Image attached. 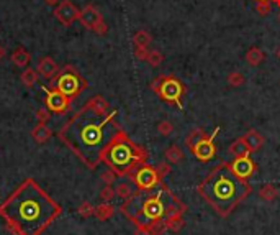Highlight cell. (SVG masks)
<instances>
[{
    "instance_id": "obj_17",
    "label": "cell",
    "mask_w": 280,
    "mask_h": 235,
    "mask_svg": "<svg viewBox=\"0 0 280 235\" xmlns=\"http://www.w3.org/2000/svg\"><path fill=\"white\" fill-rule=\"evenodd\" d=\"M31 61V54L26 51V49L23 46H18L13 49L12 53V63L15 64L17 67H25L28 66Z\"/></svg>"
},
{
    "instance_id": "obj_6",
    "label": "cell",
    "mask_w": 280,
    "mask_h": 235,
    "mask_svg": "<svg viewBox=\"0 0 280 235\" xmlns=\"http://www.w3.org/2000/svg\"><path fill=\"white\" fill-rule=\"evenodd\" d=\"M218 133H220V127H216L215 132H211V135L203 133V130L197 128L188 133V137L185 138V147L192 151V155L195 156L198 161L208 163L216 156L215 138L218 137Z\"/></svg>"
},
{
    "instance_id": "obj_2",
    "label": "cell",
    "mask_w": 280,
    "mask_h": 235,
    "mask_svg": "<svg viewBox=\"0 0 280 235\" xmlns=\"http://www.w3.org/2000/svg\"><path fill=\"white\" fill-rule=\"evenodd\" d=\"M61 214V206L33 178L25 179L0 204V217L13 235H41Z\"/></svg>"
},
{
    "instance_id": "obj_1",
    "label": "cell",
    "mask_w": 280,
    "mask_h": 235,
    "mask_svg": "<svg viewBox=\"0 0 280 235\" xmlns=\"http://www.w3.org/2000/svg\"><path fill=\"white\" fill-rule=\"evenodd\" d=\"M115 117L116 110H110L108 101L93 96L62 125L57 137L85 166L95 170L102 148L115 133H107V127L113 124Z\"/></svg>"
},
{
    "instance_id": "obj_23",
    "label": "cell",
    "mask_w": 280,
    "mask_h": 235,
    "mask_svg": "<svg viewBox=\"0 0 280 235\" xmlns=\"http://www.w3.org/2000/svg\"><path fill=\"white\" fill-rule=\"evenodd\" d=\"M249 148L246 147V143L243 142V138H238L229 145V155L233 158H238V156H244V155H249Z\"/></svg>"
},
{
    "instance_id": "obj_22",
    "label": "cell",
    "mask_w": 280,
    "mask_h": 235,
    "mask_svg": "<svg viewBox=\"0 0 280 235\" xmlns=\"http://www.w3.org/2000/svg\"><path fill=\"white\" fill-rule=\"evenodd\" d=\"M257 196L262 199V201L272 202V201L277 199L279 191H277V188H275L274 184H264V186H261V189L257 191Z\"/></svg>"
},
{
    "instance_id": "obj_12",
    "label": "cell",
    "mask_w": 280,
    "mask_h": 235,
    "mask_svg": "<svg viewBox=\"0 0 280 235\" xmlns=\"http://www.w3.org/2000/svg\"><path fill=\"white\" fill-rule=\"evenodd\" d=\"M228 163H229V168L233 170V173L244 181L249 179L257 170L256 163L252 161V158H251V153L249 155H244V156L233 158V161H228Z\"/></svg>"
},
{
    "instance_id": "obj_34",
    "label": "cell",
    "mask_w": 280,
    "mask_h": 235,
    "mask_svg": "<svg viewBox=\"0 0 280 235\" xmlns=\"http://www.w3.org/2000/svg\"><path fill=\"white\" fill-rule=\"evenodd\" d=\"M149 49L148 46H134V58L139 61H146L148 60Z\"/></svg>"
},
{
    "instance_id": "obj_31",
    "label": "cell",
    "mask_w": 280,
    "mask_h": 235,
    "mask_svg": "<svg viewBox=\"0 0 280 235\" xmlns=\"http://www.w3.org/2000/svg\"><path fill=\"white\" fill-rule=\"evenodd\" d=\"M35 117H36V120H38V124H46V122L51 119V112H49L46 107H44V108H38V110H36V114H35Z\"/></svg>"
},
{
    "instance_id": "obj_37",
    "label": "cell",
    "mask_w": 280,
    "mask_h": 235,
    "mask_svg": "<svg viewBox=\"0 0 280 235\" xmlns=\"http://www.w3.org/2000/svg\"><path fill=\"white\" fill-rule=\"evenodd\" d=\"M5 54H7V51H5V48L2 46V44H0V61L3 60V58H5Z\"/></svg>"
},
{
    "instance_id": "obj_29",
    "label": "cell",
    "mask_w": 280,
    "mask_h": 235,
    "mask_svg": "<svg viewBox=\"0 0 280 235\" xmlns=\"http://www.w3.org/2000/svg\"><path fill=\"white\" fill-rule=\"evenodd\" d=\"M157 132H159V135H162V137H169V135L174 132V125L170 124L169 120H162L157 124Z\"/></svg>"
},
{
    "instance_id": "obj_39",
    "label": "cell",
    "mask_w": 280,
    "mask_h": 235,
    "mask_svg": "<svg viewBox=\"0 0 280 235\" xmlns=\"http://www.w3.org/2000/svg\"><path fill=\"white\" fill-rule=\"evenodd\" d=\"M275 56H277L279 60H280V46H279L277 49H275Z\"/></svg>"
},
{
    "instance_id": "obj_42",
    "label": "cell",
    "mask_w": 280,
    "mask_h": 235,
    "mask_svg": "<svg viewBox=\"0 0 280 235\" xmlns=\"http://www.w3.org/2000/svg\"><path fill=\"white\" fill-rule=\"evenodd\" d=\"M279 20H280V13H279Z\"/></svg>"
},
{
    "instance_id": "obj_21",
    "label": "cell",
    "mask_w": 280,
    "mask_h": 235,
    "mask_svg": "<svg viewBox=\"0 0 280 235\" xmlns=\"http://www.w3.org/2000/svg\"><path fill=\"white\" fill-rule=\"evenodd\" d=\"M20 79H21V84H23L25 87L31 89L36 83H38V71L33 69V67H25V71L21 72Z\"/></svg>"
},
{
    "instance_id": "obj_27",
    "label": "cell",
    "mask_w": 280,
    "mask_h": 235,
    "mask_svg": "<svg viewBox=\"0 0 280 235\" xmlns=\"http://www.w3.org/2000/svg\"><path fill=\"white\" fill-rule=\"evenodd\" d=\"M226 83L231 85V87H239V85L244 84V76H243L241 72L234 71V72H231V74H228Z\"/></svg>"
},
{
    "instance_id": "obj_18",
    "label": "cell",
    "mask_w": 280,
    "mask_h": 235,
    "mask_svg": "<svg viewBox=\"0 0 280 235\" xmlns=\"http://www.w3.org/2000/svg\"><path fill=\"white\" fill-rule=\"evenodd\" d=\"M164 158L169 165H179V163L184 160V151L179 145H170L169 148H166Z\"/></svg>"
},
{
    "instance_id": "obj_3",
    "label": "cell",
    "mask_w": 280,
    "mask_h": 235,
    "mask_svg": "<svg viewBox=\"0 0 280 235\" xmlns=\"http://www.w3.org/2000/svg\"><path fill=\"white\" fill-rule=\"evenodd\" d=\"M198 192L221 217H228L239 202L249 196L251 186L247 181L233 173L229 163L223 161L202 181Z\"/></svg>"
},
{
    "instance_id": "obj_24",
    "label": "cell",
    "mask_w": 280,
    "mask_h": 235,
    "mask_svg": "<svg viewBox=\"0 0 280 235\" xmlns=\"http://www.w3.org/2000/svg\"><path fill=\"white\" fill-rule=\"evenodd\" d=\"M262 60H264V53L262 49L257 46L249 48V51L246 53V61L249 66H259L261 63H262Z\"/></svg>"
},
{
    "instance_id": "obj_14",
    "label": "cell",
    "mask_w": 280,
    "mask_h": 235,
    "mask_svg": "<svg viewBox=\"0 0 280 235\" xmlns=\"http://www.w3.org/2000/svg\"><path fill=\"white\" fill-rule=\"evenodd\" d=\"M38 74L43 76L44 79H49L53 81L54 78L57 76V72H59V66H57V63L53 60L51 56H44L39 60L38 63Z\"/></svg>"
},
{
    "instance_id": "obj_15",
    "label": "cell",
    "mask_w": 280,
    "mask_h": 235,
    "mask_svg": "<svg viewBox=\"0 0 280 235\" xmlns=\"http://www.w3.org/2000/svg\"><path fill=\"white\" fill-rule=\"evenodd\" d=\"M241 138H243V142L246 143V147L249 148L251 153L259 151L264 145V137L257 132V130H249V132H246Z\"/></svg>"
},
{
    "instance_id": "obj_32",
    "label": "cell",
    "mask_w": 280,
    "mask_h": 235,
    "mask_svg": "<svg viewBox=\"0 0 280 235\" xmlns=\"http://www.w3.org/2000/svg\"><path fill=\"white\" fill-rule=\"evenodd\" d=\"M116 178H118V176H116L110 168H108L107 171H103V173H100V179L107 184V186H112V184L115 183Z\"/></svg>"
},
{
    "instance_id": "obj_26",
    "label": "cell",
    "mask_w": 280,
    "mask_h": 235,
    "mask_svg": "<svg viewBox=\"0 0 280 235\" xmlns=\"http://www.w3.org/2000/svg\"><path fill=\"white\" fill-rule=\"evenodd\" d=\"M146 61L149 63V66L159 67V66L162 64V61H164V56H162L161 51H157V49H152V51H149Z\"/></svg>"
},
{
    "instance_id": "obj_5",
    "label": "cell",
    "mask_w": 280,
    "mask_h": 235,
    "mask_svg": "<svg viewBox=\"0 0 280 235\" xmlns=\"http://www.w3.org/2000/svg\"><path fill=\"white\" fill-rule=\"evenodd\" d=\"M98 160L100 163H105L118 178L126 176L130 178L139 166L146 163L148 151L134 143L121 128H116L112 138L102 148Z\"/></svg>"
},
{
    "instance_id": "obj_33",
    "label": "cell",
    "mask_w": 280,
    "mask_h": 235,
    "mask_svg": "<svg viewBox=\"0 0 280 235\" xmlns=\"http://www.w3.org/2000/svg\"><path fill=\"white\" fill-rule=\"evenodd\" d=\"M270 10H272V7H270L269 2H256V12L259 13L261 17L269 15Z\"/></svg>"
},
{
    "instance_id": "obj_41",
    "label": "cell",
    "mask_w": 280,
    "mask_h": 235,
    "mask_svg": "<svg viewBox=\"0 0 280 235\" xmlns=\"http://www.w3.org/2000/svg\"><path fill=\"white\" fill-rule=\"evenodd\" d=\"M256 2H270V0H256Z\"/></svg>"
},
{
    "instance_id": "obj_4",
    "label": "cell",
    "mask_w": 280,
    "mask_h": 235,
    "mask_svg": "<svg viewBox=\"0 0 280 235\" xmlns=\"http://www.w3.org/2000/svg\"><path fill=\"white\" fill-rule=\"evenodd\" d=\"M177 204V197L166 186H162L154 194H144L138 191L133 197L126 199L120 211L134 225H149L162 222L169 214V211Z\"/></svg>"
},
{
    "instance_id": "obj_38",
    "label": "cell",
    "mask_w": 280,
    "mask_h": 235,
    "mask_svg": "<svg viewBox=\"0 0 280 235\" xmlns=\"http://www.w3.org/2000/svg\"><path fill=\"white\" fill-rule=\"evenodd\" d=\"M44 2H46L48 5H57V3H59L61 0H44Z\"/></svg>"
},
{
    "instance_id": "obj_28",
    "label": "cell",
    "mask_w": 280,
    "mask_h": 235,
    "mask_svg": "<svg viewBox=\"0 0 280 235\" xmlns=\"http://www.w3.org/2000/svg\"><path fill=\"white\" fill-rule=\"evenodd\" d=\"M93 212H95V207L90 204L89 201L82 202V204L79 206V209H77V214H79L80 217H84V219H87V217L93 215Z\"/></svg>"
},
{
    "instance_id": "obj_25",
    "label": "cell",
    "mask_w": 280,
    "mask_h": 235,
    "mask_svg": "<svg viewBox=\"0 0 280 235\" xmlns=\"http://www.w3.org/2000/svg\"><path fill=\"white\" fill-rule=\"evenodd\" d=\"M151 42H152V38H151V35H149L146 30H139L133 36L134 46H149Z\"/></svg>"
},
{
    "instance_id": "obj_20",
    "label": "cell",
    "mask_w": 280,
    "mask_h": 235,
    "mask_svg": "<svg viewBox=\"0 0 280 235\" xmlns=\"http://www.w3.org/2000/svg\"><path fill=\"white\" fill-rule=\"evenodd\" d=\"M115 214V207L110 204V202H102L100 206H97L95 207V212H93V215L97 217L98 220H108L112 215Z\"/></svg>"
},
{
    "instance_id": "obj_9",
    "label": "cell",
    "mask_w": 280,
    "mask_h": 235,
    "mask_svg": "<svg viewBox=\"0 0 280 235\" xmlns=\"http://www.w3.org/2000/svg\"><path fill=\"white\" fill-rule=\"evenodd\" d=\"M131 183L136 186L138 191L141 192H151L156 186H159L162 178L157 173L156 166H149V165H141L134 173L130 176Z\"/></svg>"
},
{
    "instance_id": "obj_7",
    "label": "cell",
    "mask_w": 280,
    "mask_h": 235,
    "mask_svg": "<svg viewBox=\"0 0 280 235\" xmlns=\"http://www.w3.org/2000/svg\"><path fill=\"white\" fill-rule=\"evenodd\" d=\"M53 81H54V87L57 90H61L64 96L72 99V101H74L77 96H80L82 90L87 89V81H85L77 72V69L71 64L64 66V69L57 72V76Z\"/></svg>"
},
{
    "instance_id": "obj_13",
    "label": "cell",
    "mask_w": 280,
    "mask_h": 235,
    "mask_svg": "<svg viewBox=\"0 0 280 235\" xmlns=\"http://www.w3.org/2000/svg\"><path fill=\"white\" fill-rule=\"evenodd\" d=\"M102 20H103L102 13L98 12L93 5H85L79 13V21L87 30H93V26H95L98 21H102Z\"/></svg>"
},
{
    "instance_id": "obj_11",
    "label": "cell",
    "mask_w": 280,
    "mask_h": 235,
    "mask_svg": "<svg viewBox=\"0 0 280 235\" xmlns=\"http://www.w3.org/2000/svg\"><path fill=\"white\" fill-rule=\"evenodd\" d=\"M79 13L80 10L71 0H61V2L54 7V17L64 26H71L75 20H79Z\"/></svg>"
},
{
    "instance_id": "obj_35",
    "label": "cell",
    "mask_w": 280,
    "mask_h": 235,
    "mask_svg": "<svg viewBox=\"0 0 280 235\" xmlns=\"http://www.w3.org/2000/svg\"><path fill=\"white\" fill-rule=\"evenodd\" d=\"M107 30H108V26H107L105 21L102 20V21H98V23H97L95 26H93V30H92V31H93V33H97V35H100V36H102V35H105V33H107Z\"/></svg>"
},
{
    "instance_id": "obj_19",
    "label": "cell",
    "mask_w": 280,
    "mask_h": 235,
    "mask_svg": "<svg viewBox=\"0 0 280 235\" xmlns=\"http://www.w3.org/2000/svg\"><path fill=\"white\" fill-rule=\"evenodd\" d=\"M136 192L138 191L131 186V183H126V181H121V183H118V184H116V189H115L116 197L123 199V201H126V199H130V197H133Z\"/></svg>"
},
{
    "instance_id": "obj_16",
    "label": "cell",
    "mask_w": 280,
    "mask_h": 235,
    "mask_svg": "<svg viewBox=\"0 0 280 235\" xmlns=\"http://www.w3.org/2000/svg\"><path fill=\"white\" fill-rule=\"evenodd\" d=\"M31 137H33V140L36 143L44 145L49 138L53 137V132L46 124H36L35 128L31 130Z\"/></svg>"
},
{
    "instance_id": "obj_10",
    "label": "cell",
    "mask_w": 280,
    "mask_h": 235,
    "mask_svg": "<svg viewBox=\"0 0 280 235\" xmlns=\"http://www.w3.org/2000/svg\"><path fill=\"white\" fill-rule=\"evenodd\" d=\"M43 90L46 92V101H44V106L51 114H57V115H62L69 110L71 104H72V99H69L67 96L57 90L56 87H43Z\"/></svg>"
},
{
    "instance_id": "obj_36",
    "label": "cell",
    "mask_w": 280,
    "mask_h": 235,
    "mask_svg": "<svg viewBox=\"0 0 280 235\" xmlns=\"http://www.w3.org/2000/svg\"><path fill=\"white\" fill-rule=\"evenodd\" d=\"M156 170H157V173H159L161 178H166V176L170 173V166L167 165V163H162V165H157V166H156Z\"/></svg>"
},
{
    "instance_id": "obj_40",
    "label": "cell",
    "mask_w": 280,
    "mask_h": 235,
    "mask_svg": "<svg viewBox=\"0 0 280 235\" xmlns=\"http://www.w3.org/2000/svg\"><path fill=\"white\" fill-rule=\"evenodd\" d=\"M274 3H275L277 7H280V0H274Z\"/></svg>"
},
{
    "instance_id": "obj_8",
    "label": "cell",
    "mask_w": 280,
    "mask_h": 235,
    "mask_svg": "<svg viewBox=\"0 0 280 235\" xmlns=\"http://www.w3.org/2000/svg\"><path fill=\"white\" fill-rule=\"evenodd\" d=\"M151 89L157 94V97L162 99L167 104H172L182 108V97L185 92L184 84L180 83L174 76H159L154 79V83L151 84Z\"/></svg>"
},
{
    "instance_id": "obj_30",
    "label": "cell",
    "mask_w": 280,
    "mask_h": 235,
    "mask_svg": "<svg viewBox=\"0 0 280 235\" xmlns=\"http://www.w3.org/2000/svg\"><path fill=\"white\" fill-rule=\"evenodd\" d=\"M98 196H100V199H102L103 202H110L112 199H115L116 194H115V189L112 188V186H105V188H103L102 191H100V194H98Z\"/></svg>"
}]
</instances>
